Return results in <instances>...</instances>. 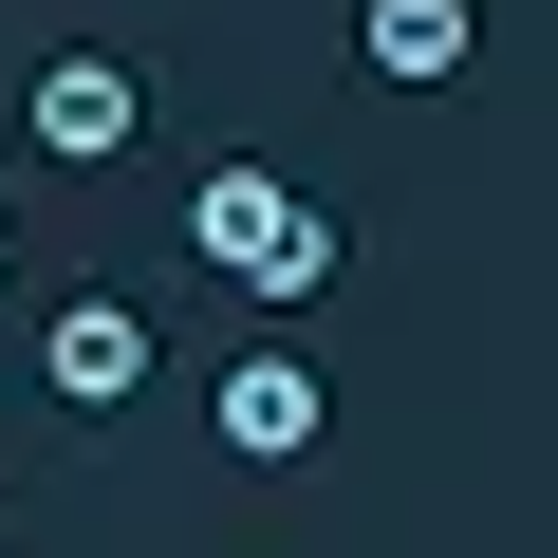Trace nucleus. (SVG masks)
<instances>
[{
    "instance_id": "1",
    "label": "nucleus",
    "mask_w": 558,
    "mask_h": 558,
    "mask_svg": "<svg viewBox=\"0 0 558 558\" xmlns=\"http://www.w3.org/2000/svg\"><path fill=\"white\" fill-rule=\"evenodd\" d=\"M186 242H205V279H242L260 317H299V299H336V205L317 186H279V168H205L186 186Z\"/></svg>"
},
{
    "instance_id": "2",
    "label": "nucleus",
    "mask_w": 558,
    "mask_h": 558,
    "mask_svg": "<svg viewBox=\"0 0 558 558\" xmlns=\"http://www.w3.org/2000/svg\"><path fill=\"white\" fill-rule=\"evenodd\" d=\"M149 373H168L149 299H57V317H38V391H57V410H131Z\"/></svg>"
},
{
    "instance_id": "3",
    "label": "nucleus",
    "mask_w": 558,
    "mask_h": 558,
    "mask_svg": "<svg viewBox=\"0 0 558 558\" xmlns=\"http://www.w3.org/2000/svg\"><path fill=\"white\" fill-rule=\"evenodd\" d=\"M131 131H149V75H131V57H57V75L20 94V149H38V168H112Z\"/></svg>"
},
{
    "instance_id": "4",
    "label": "nucleus",
    "mask_w": 558,
    "mask_h": 558,
    "mask_svg": "<svg viewBox=\"0 0 558 558\" xmlns=\"http://www.w3.org/2000/svg\"><path fill=\"white\" fill-rule=\"evenodd\" d=\"M223 447H242V465H317V447H336L317 354H242V373H223Z\"/></svg>"
},
{
    "instance_id": "5",
    "label": "nucleus",
    "mask_w": 558,
    "mask_h": 558,
    "mask_svg": "<svg viewBox=\"0 0 558 558\" xmlns=\"http://www.w3.org/2000/svg\"><path fill=\"white\" fill-rule=\"evenodd\" d=\"M354 57H373L391 94H428V75H465V57H484V0H373Z\"/></svg>"
},
{
    "instance_id": "6",
    "label": "nucleus",
    "mask_w": 558,
    "mask_h": 558,
    "mask_svg": "<svg viewBox=\"0 0 558 558\" xmlns=\"http://www.w3.org/2000/svg\"><path fill=\"white\" fill-rule=\"evenodd\" d=\"M0 279H20V223H0Z\"/></svg>"
}]
</instances>
